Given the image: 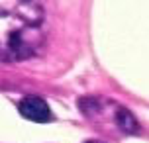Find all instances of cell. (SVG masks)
Segmentation results:
<instances>
[{"instance_id":"1","label":"cell","mask_w":149,"mask_h":143,"mask_svg":"<svg viewBox=\"0 0 149 143\" xmlns=\"http://www.w3.org/2000/svg\"><path fill=\"white\" fill-rule=\"evenodd\" d=\"M41 0H0V57L28 59L43 43Z\"/></svg>"},{"instance_id":"2","label":"cell","mask_w":149,"mask_h":143,"mask_svg":"<svg viewBox=\"0 0 149 143\" xmlns=\"http://www.w3.org/2000/svg\"><path fill=\"white\" fill-rule=\"evenodd\" d=\"M79 108L88 120L96 121L98 126H114L126 135L139 133V124L134 114L112 100H104L100 96H84L79 100Z\"/></svg>"},{"instance_id":"3","label":"cell","mask_w":149,"mask_h":143,"mask_svg":"<svg viewBox=\"0 0 149 143\" xmlns=\"http://www.w3.org/2000/svg\"><path fill=\"white\" fill-rule=\"evenodd\" d=\"M18 110H20V114H22L26 120L36 121V124H47V121L53 120V114H51L49 104L39 96L22 98L20 104H18Z\"/></svg>"},{"instance_id":"4","label":"cell","mask_w":149,"mask_h":143,"mask_svg":"<svg viewBox=\"0 0 149 143\" xmlns=\"http://www.w3.org/2000/svg\"><path fill=\"white\" fill-rule=\"evenodd\" d=\"M84 143H104V141H94V139H90V141H84Z\"/></svg>"}]
</instances>
